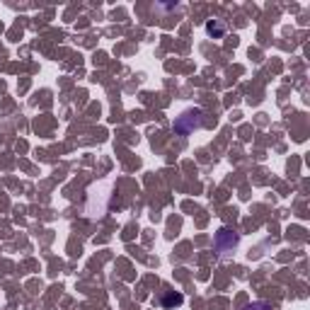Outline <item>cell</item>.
Masks as SVG:
<instances>
[{
    "label": "cell",
    "mask_w": 310,
    "mask_h": 310,
    "mask_svg": "<svg viewBox=\"0 0 310 310\" xmlns=\"http://www.w3.org/2000/svg\"><path fill=\"white\" fill-rule=\"evenodd\" d=\"M201 126V111L199 109H189V111H184L182 116H177V121H175V131L177 133H192L194 128H199Z\"/></svg>",
    "instance_id": "1"
},
{
    "label": "cell",
    "mask_w": 310,
    "mask_h": 310,
    "mask_svg": "<svg viewBox=\"0 0 310 310\" xmlns=\"http://www.w3.org/2000/svg\"><path fill=\"white\" fill-rule=\"evenodd\" d=\"M206 32H208L211 37H223V34H225V22H220V19H211V22L206 24Z\"/></svg>",
    "instance_id": "2"
},
{
    "label": "cell",
    "mask_w": 310,
    "mask_h": 310,
    "mask_svg": "<svg viewBox=\"0 0 310 310\" xmlns=\"http://www.w3.org/2000/svg\"><path fill=\"white\" fill-rule=\"evenodd\" d=\"M163 303L167 308H170V306H180V303H182V296H180V293H175V296L170 293V296H165L163 298Z\"/></svg>",
    "instance_id": "3"
}]
</instances>
